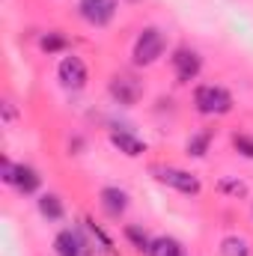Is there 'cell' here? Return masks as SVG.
<instances>
[{
  "label": "cell",
  "mask_w": 253,
  "mask_h": 256,
  "mask_svg": "<svg viewBox=\"0 0 253 256\" xmlns=\"http://www.w3.org/2000/svg\"><path fill=\"white\" fill-rule=\"evenodd\" d=\"M194 104L202 116H224L232 110V96L218 84H202L194 90Z\"/></svg>",
  "instance_id": "1"
},
{
  "label": "cell",
  "mask_w": 253,
  "mask_h": 256,
  "mask_svg": "<svg viewBox=\"0 0 253 256\" xmlns=\"http://www.w3.org/2000/svg\"><path fill=\"white\" fill-rule=\"evenodd\" d=\"M161 54H164V33H161L158 27H146V30L137 36V42H134V51H131L134 63L137 66H152Z\"/></svg>",
  "instance_id": "2"
},
{
  "label": "cell",
  "mask_w": 253,
  "mask_h": 256,
  "mask_svg": "<svg viewBox=\"0 0 253 256\" xmlns=\"http://www.w3.org/2000/svg\"><path fill=\"white\" fill-rule=\"evenodd\" d=\"M152 173H155L158 182L176 188L179 194H190V196H196V194L202 191L200 179H196L194 173H188V170H179V167H152Z\"/></svg>",
  "instance_id": "3"
},
{
  "label": "cell",
  "mask_w": 253,
  "mask_h": 256,
  "mask_svg": "<svg viewBox=\"0 0 253 256\" xmlns=\"http://www.w3.org/2000/svg\"><path fill=\"white\" fill-rule=\"evenodd\" d=\"M78 12H80V18L86 24L104 27L116 15V0H78Z\"/></svg>",
  "instance_id": "4"
},
{
  "label": "cell",
  "mask_w": 253,
  "mask_h": 256,
  "mask_svg": "<svg viewBox=\"0 0 253 256\" xmlns=\"http://www.w3.org/2000/svg\"><path fill=\"white\" fill-rule=\"evenodd\" d=\"M57 78L66 90H84L86 86V66L80 57H63L60 66H57Z\"/></svg>",
  "instance_id": "5"
},
{
  "label": "cell",
  "mask_w": 253,
  "mask_h": 256,
  "mask_svg": "<svg viewBox=\"0 0 253 256\" xmlns=\"http://www.w3.org/2000/svg\"><path fill=\"white\" fill-rule=\"evenodd\" d=\"M54 250H57V256H92L90 242L78 230H63L54 238Z\"/></svg>",
  "instance_id": "6"
},
{
  "label": "cell",
  "mask_w": 253,
  "mask_h": 256,
  "mask_svg": "<svg viewBox=\"0 0 253 256\" xmlns=\"http://www.w3.org/2000/svg\"><path fill=\"white\" fill-rule=\"evenodd\" d=\"M200 68H202V60H200L196 51H190V48H176L173 51V72L182 84H190L200 74Z\"/></svg>",
  "instance_id": "7"
},
{
  "label": "cell",
  "mask_w": 253,
  "mask_h": 256,
  "mask_svg": "<svg viewBox=\"0 0 253 256\" xmlns=\"http://www.w3.org/2000/svg\"><path fill=\"white\" fill-rule=\"evenodd\" d=\"M110 96L120 102V104H137V98L143 96V86L134 74H114L110 80Z\"/></svg>",
  "instance_id": "8"
},
{
  "label": "cell",
  "mask_w": 253,
  "mask_h": 256,
  "mask_svg": "<svg viewBox=\"0 0 253 256\" xmlns=\"http://www.w3.org/2000/svg\"><path fill=\"white\" fill-rule=\"evenodd\" d=\"M98 202H102L108 218H120V214H126V208H128V194L122 188H102Z\"/></svg>",
  "instance_id": "9"
},
{
  "label": "cell",
  "mask_w": 253,
  "mask_h": 256,
  "mask_svg": "<svg viewBox=\"0 0 253 256\" xmlns=\"http://www.w3.org/2000/svg\"><path fill=\"white\" fill-rule=\"evenodd\" d=\"M110 143H114L122 155H128V158H137V155L146 152V143H143L140 137L128 134V131H114V134H110Z\"/></svg>",
  "instance_id": "10"
},
{
  "label": "cell",
  "mask_w": 253,
  "mask_h": 256,
  "mask_svg": "<svg viewBox=\"0 0 253 256\" xmlns=\"http://www.w3.org/2000/svg\"><path fill=\"white\" fill-rule=\"evenodd\" d=\"M39 185H42V179H39V173H36L33 167H27V164H18V167H15V188L21 194L39 191Z\"/></svg>",
  "instance_id": "11"
},
{
  "label": "cell",
  "mask_w": 253,
  "mask_h": 256,
  "mask_svg": "<svg viewBox=\"0 0 253 256\" xmlns=\"http://www.w3.org/2000/svg\"><path fill=\"white\" fill-rule=\"evenodd\" d=\"M146 256H185V248L170 236H158V238H152Z\"/></svg>",
  "instance_id": "12"
},
{
  "label": "cell",
  "mask_w": 253,
  "mask_h": 256,
  "mask_svg": "<svg viewBox=\"0 0 253 256\" xmlns=\"http://www.w3.org/2000/svg\"><path fill=\"white\" fill-rule=\"evenodd\" d=\"M39 212H42V218H48V220H63V214H66L63 200H60L57 194H42V196H39Z\"/></svg>",
  "instance_id": "13"
},
{
  "label": "cell",
  "mask_w": 253,
  "mask_h": 256,
  "mask_svg": "<svg viewBox=\"0 0 253 256\" xmlns=\"http://www.w3.org/2000/svg\"><path fill=\"white\" fill-rule=\"evenodd\" d=\"M220 256H250V244L242 236H226L220 242Z\"/></svg>",
  "instance_id": "14"
},
{
  "label": "cell",
  "mask_w": 253,
  "mask_h": 256,
  "mask_svg": "<svg viewBox=\"0 0 253 256\" xmlns=\"http://www.w3.org/2000/svg\"><path fill=\"white\" fill-rule=\"evenodd\" d=\"M208 140H212V134H208V131L194 134V137L188 140V155H194V158H202V155L208 152Z\"/></svg>",
  "instance_id": "15"
},
{
  "label": "cell",
  "mask_w": 253,
  "mask_h": 256,
  "mask_svg": "<svg viewBox=\"0 0 253 256\" xmlns=\"http://www.w3.org/2000/svg\"><path fill=\"white\" fill-rule=\"evenodd\" d=\"M126 238L137 248V250H143V254H146V250H149V244H152V238H149L140 226H126Z\"/></svg>",
  "instance_id": "16"
},
{
  "label": "cell",
  "mask_w": 253,
  "mask_h": 256,
  "mask_svg": "<svg viewBox=\"0 0 253 256\" xmlns=\"http://www.w3.org/2000/svg\"><path fill=\"white\" fill-rule=\"evenodd\" d=\"M218 191L220 194H230V196H248V185L244 182H238V179H220L218 182Z\"/></svg>",
  "instance_id": "17"
},
{
  "label": "cell",
  "mask_w": 253,
  "mask_h": 256,
  "mask_svg": "<svg viewBox=\"0 0 253 256\" xmlns=\"http://www.w3.org/2000/svg\"><path fill=\"white\" fill-rule=\"evenodd\" d=\"M39 48H42L45 54H57V51H63L66 48V39L60 36V33H48V36L39 39Z\"/></svg>",
  "instance_id": "18"
},
{
  "label": "cell",
  "mask_w": 253,
  "mask_h": 256,
  "mask_svg": "<svg viewBox=\"0 0 253 256\" xmlns=\"http://www.w3.org/2000/svg\"><path fill=\"white\" fill-rule=\"evenodd\" d=\"M232 146H236L244 158H253V137L250 134H236V137H232Z\"/></svg>",
  "instance_id": "19"
},
{
  "label": "cell",
  "mask_w": 253,
  "mask_h": 256,
  "mask_svg": "<svg viewBox=\"0 0 253 256\" xmlns=\"http://www.w3.org/2000/svg\"><path fill=\"white\" fill-rule=\"evenodd\" d=\"M15 167L18 164H12L9 158H0V173H3V182L6 185H15Z\"/></svg>",
  "instance_id": "20"
},
{
  "label": "cell",
  "mask_w": 253,
  "mask_h": 256,
  "mask_svg": "<svg viewBox=\"0 0 253 256\" xmlns=\"http://www.w3.org/2000/svg\"><path fill=\"white\" fill-rule=\"evenodd\" d=\"M131 3H137V0H131Z\"/></svg>",
  "instance_id": "21"
}]
</instances>
